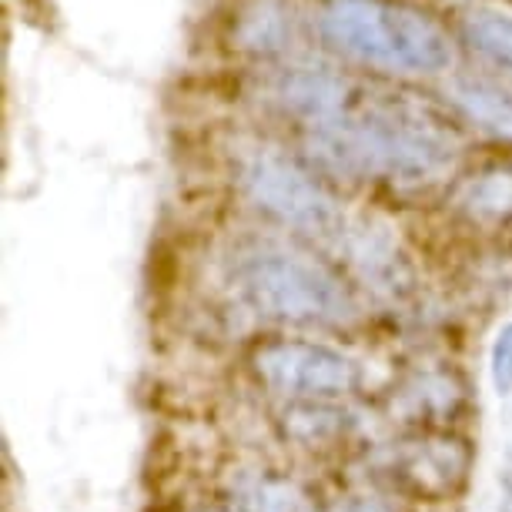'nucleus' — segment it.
<instances>
[{
    "label": "nucleus",
    "mask_w": 512,
    "mask_h": 512,
    "mask_svg": "<svg viewBox=\"0 0 512 512\" xmlns=\"http://www.w3.org/2000/svg\"><path fill=\"white\" fill-rule=\"evenodd\" d=\"M282 34H285L282 14L265 4L255 14H248L245 27H241V41H245V47H255V51H275L282 44Z\"/></svg>",
    "instance_id": "nucleus-11"
},
{
    "label": "nucleus",
    "mask_w": 512,
    "mask_h": 512,
    "mask_svg": "<svg viewBox=\"0 0 512 512\" xmlns=\"http://www.w3.org/2000/svg\"><path fill=\"white\" fill-rule=\"evenodd\" d=\"M308 148L332 171L399 181L432 178L452 158L446 131L425 114L399 104L359 114L342 111L308 124Z\"/></svg>",
    "instance_id": "nucleus-1"
},
{
    "label": "nucleus",
    "mask_w": 512,
    "mask_h": 512,
    "mask_svg": "<svg viewBox=\"0 0 512 512\" xmlns=\"http://www.w3.org/2000/svg\"><path fill=\"white\" fill-rule=\"evenodd\" d=\"M335 512H389V509L379 506V502L362 499V502H349V506H342V509H335Z\"/></svg>",
    "instance_id": "nucleus-13"
},
{
    "label": "nucleus",
    "mask_w": 512,
    "mask_h": 512,
    "mask_svg": "<svg viewBox=\"0 0 512 512\" xmlns=\"http://www.w3.org/2000/svg\"><path fill=\"white\" fill-rule=\"evenodd\" d=\"M245 188L251 201L282 225L308 231V235H338L342 228V211L335 198L308 171L272 151L255 154L245 164Z\"/></svg>",
    "instance_id": "nucleus-4"
},
{
    "label": "nucleus",
    "mask_w": 512,
    "mask_h": 512,
    "mask_svg": "<svg viewBox=\"0 0 512 512\" xmlns=\"http://www.w3.org/2000/svg\"><path fill=\"white\" fill-rule=\"evenodd\" d=\"M241 512H295V496L278 479H255L241 489Z\"/></svg>",
    "instance_id": "nucleus-10"
},
{
    "label": "nucleus",
    "mask_w": 512,
    "mask_h": 512,
    "mask_svg": "<svg viewBox=\"0 0 512 512\" xmlns=\"http://www.w3.org/2000/svg\"><path fill=\"white\" fill-rule=\"evenodd\" d=\"M248 302L268 318L292 325H338L355 315L352 295L325 265L302 255L265 251L241 265Z\"/></svg>",
    "instance_id": "nucleus-3"
},
{
    "label": "nucleus",
    "mask_w": 512,
    "mask_h": 512,
    "mask_svg": "<svg viewBox=\"0 0 512 512\" xmlns=\"http://www.w3.org/2000/svg\"><path fill=\"white\" fill-rule=\"evenodd\" d=\"M255 372L268 389L305 402L349 395L359 385L352 359L315 342H268L255 352Z\"/></svg>",
    "instance_id": "nucleus-5"
},
{
    "label": "nucleus",
    "mask_w": 512,
    "mask_h": 512,
    "mask_svg": "<svg viewBox=\"0 0 512 512\" xmlns=\"http://www.w3.org/2000/svg\"><path fill=\"white\" fill-rule=\"evenodd\" d=\"M492 382L506 395L512 392V325H506L492 345Z\"/></svg>",
    "instance_id": "nucleus-12"
},
{
    "label": "nucleus",
    "mask_w": 512,
    "mask_h": 512,
    "mask_svg": "<svg viewBox=\"0 0 512 512\" xmlns=\"http://www.w3.org/2000/svg\"><path fill=\"white\" fill-rule=\"evenodd\" d=\"M318 31L328 47L382 71L439 74L452 67L449 34L399 0H328Z\"/></svg>",
    "instance_id": "nucleus-2"
},
{
    "label": "nucleus",
    "mask_w": 512,
    "mask_h": 512,
    "mask_svg": "<svg viewBox=\"0 0 512 512\" xmlns=\"http://www.w3.org/2000/svg\"><path fill=\"white\" fill-rule=\"evenodd\" d=\"M462 41L472 51L489 57L492 64L512 71V14L499 11H472L462 21Z\"/></svg>",
    "instance_id": "nucleus-8"
},
{
    "label": "nucleus",
    "mask_w": 512,
    "mask_h": 512,
    "mask_svg": "<svg viewBox=\"0 0 512 512\" xmlns=\"http://www.w3.org/2000/svg\"><path fill=\"white\" fill-rule=\"evenodd\" d=\"M452 101L469 114L472 121L499 138H512V94L482 77H456L452 81Z\"/></svg>",
    "instance_id": "nucleus-7"
},
{
    "label": "nucleus",
    "mask_w": 512,
    "mask_h": 512,
    "mask_svg": "<svg viewBox=\"0 0 512 512\" xmlns=\"http://www.w3.org/2000/svg\"><path fill=\"white\" fill-rule=\"evenodd\" d=\"M466 205L472 215L486 218H506L512 215V164L506 168H489L486 175H479L466 191Z\"/></svg>",
    "instance_id": "nucleus-9"
},
{
    "label": "nucleus",
    "mask_w": 512,
    "mask_h": 512,
    "mask_svg": "<svg viewBox=\"0 0 512 512\" xmlns=\"http://www.w3.org/2000/svg\"><path fill=\"white\" fill-rule=\"evenodd\" d=\"M466 442L449 436H425L402 442L392 456V469L402 486H409L419 496H449L466 482L469 472Z\"/></svg>",
    "instance_id": "nucleus-6"
}]
</instances>
